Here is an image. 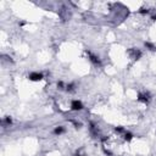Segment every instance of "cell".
Masks as SVG:
<instances>
[{
  "mask_svg": "<svg viewBox=\"0 0 156 156\" xmlns=\"http://www.w3.org/2000/svg\"><path fill=\"white\" fill-rule=\"evenodd\" d=\"M85 53H87V55H88L89 61L92 62V63L94 65V66H101V60L99 59V56H98V55H95V54L92 53V51H88V50H87Z\"/></svg>",
  "mask_w": 156,
  "mask_h": 156,
  "instance_id": "obj_1",
  "label": "cell"
},
{
  "mask_svg": "<svg viewBox=\"0 0 156 156\" xmlns=\"http://www.w3.org/2000/svg\"><path fill=\"white\" fill-rule=\"evenodd\" d=\"M137 100L139 101V102H143V104H145V105H148V104L150 102V100H151V95H150V93H148V92L139 93V94H138Z\"/></svg>",
  "mask_w": 156,
  "mask_h": 156,
  "instance_id": "obj_2",
  "label": "cell"
},
{
  "mask_svg": "<svg viewBox=\"0 0 156 156\" xmlns=\"http://www.w3.org/2000/svg\"><path fill=\"white\" fill-rule=\"evenodd\" d=\"M44 78V75L42 72H31L28 75V79L32 82H39Z\"/></svg>",
  "mask_w": 156,
  "mask_h": 156,
  "instance_id": "obj_3",
  "label": "cell"
},
{
  "mask_svg": "<svg viewBox=\"0 0 156 156\" xmlns=\"http://www.w3.org/2000/svg\"><path fill=\"white\" fill-rule=\"evenodd\" d=\"M84 109V105L81 100H72L71 101V110L72 111H82Z\"/></svg>",
  "mask_w": 156,
  "mask_h": 156,
  "instance_id": "obj_4",
  "label": "cell"
},
{
  "mask_svg": "<svg viewBox=\"0 0 156 156\" xmlns=\"http://www.w3.org/2000/svg\"><path fill=\"white\" fill-rule=\"evenodd\" d=\"M129 54L132 55V59H134V60H139L141 58V51L138 49H134V48H132V49L129 50Z\"/></svg>",
  "mask_w": 156,
  "mask_h": 156,
  "instance_id": "obj_5",
  "label": "cell"
},
{
  "mask_svg": "<svg viewBox=\"0 0 156 156\" xmlns=\"http://www.w3.org/2000/svg\"><path fill=\"white\" fill-rule=\"evenodd\" d=\"M53 133L55 134V136H61V134L65 133V127L63 126H58V127H55Z\"/></svg>",
  "mask_w": 156,
  "mask_h": 156,
  "instance_id": "obj_6",
  "label": "cell"
},
{
  "mask_svg": "<svg viewBox=\"0 0 156 156\" xmlns=\"http://www.w3.org/2000/svg\"><path fill=\"white\" fill-rule=\"evenodd\" d=\"M66 92H68V93H72V92H75L76 90V83H73V82H71V83H68V84H66Z\"/></svg>",
  "mask_w": 156,
  "mask_h": 156,
  "instance_id": "obj_7",
  "label": "cell"
},
{
  "mask_svg": "<svg viewBox=\"0 0 156 156\" xmlns=\"http://www.w3.org/2000/svg\"><path fill=\"white\" fill-rule=\"evenodd\" d=\"M144 45H145V48H146L148 50H150V51H156V45L153 44L151 42H145Z\"/></svg>",
  "mask_w": 156,
  "mask_h": 156,
  "instance_id": "obj_8",
  "label": "cell"
},
{
  "mask_svg": "<svg viewBox=\"0 0 156 156\" xmlns=\"http://www.w3.org/2000/svg\"><path fill=\"white\" fill-rule=\"evenodd\" d=\"M89 129H90V133H92L93 136H98V127L94 123H90Z\"/></svg>",
  "mask_w": 156,
  "mask_h": 156,
  "instance_id": "obj_9",
  "label": "cell"
},
{
  "mask_svg": "<svg viewBox=\"0 0 156 156\" xmlns=\"http://www.w3.org/2000/svg\"><path fill=\"white\" fill-rule=\"evenodd\" d=\"M123 139H124L126 141H131V140L133 139V134H132L131 132H126V133L123 134Z\"/></svg>",
  "mask_w": 156,
  "mask_h": 156,
  "instance_id": "obj_10",
  "label": "cell"
},
{
  "mask_svg": "<svg viewBox=\"0 0 156 156\" xmlns=\"http://www.w3.org/2000/svg\"><path fill=\"white\" fill-rule=\"evenodd\" d=\"M115 132H116L117 134H122V136H123V134H124L126 132H127V131H126L124 127H122V126H118V127H116V128H115Z\"/></svg>",
  "mask_w": 156,
  "mask_h": 156,
  "instance_id": "obj_11",
  "label": "cell"
},
{
  "mask_svg": "<svg viewBox=\"0 0 156 156\" xmlns=\"http://www.w3.org/2000/svg\"><path fill=\"white\" fill-rule=\"evenodd\" d=\"M3 123H4V124H6V126H10V124L12 123V120H11V117H10V116H6L5 118L3 120Z\"/></svg>",
  "mask_w": 156,
  "mask_h": 156,
  "instance_id": "obj_12",
  "label": "cell"
},
{
  "mask_svg": "<svg viewBox=\"0 0 156 156\" xmlns=\"http://www.w3.org/2000/svg\"><path fill=\"white\" fill-rule=\"evenodd\" d=\"M58 88L63 90V89H66V84H65L62 81H60V82H58Z\"/></svg>",
  "mask_w": 156,
  "mask_h": 156,
  "instance_id": "obj_13",
  "label": "cell"
},
{
  "mask_svg": "<svg viewBox=\"0 0 156 156\" xmlns=\"http://www.w3.org/2000/svg\"><path fill=\"white\" fill-rule=\"evenodd\" d=\"M149 10H148V9H145V7H143V9H140V10H139V14H141V15H145V14H149Z\"/></svg>",
  "mask_w": 156,
  "mask_h": 156,
  "instance_id": "obj_14",
  "label": "cell"
},
{
  "mask_svg": "<svg viewBox=\"0 0 156 156\" xmlns=\"http://www.w3.org/2000/svg\"><path fill=\"white\" fill-rule=\"evenodd\" d=\"M151 20L155 21V20H156V15H153V17H151Z\"/></svg>",
  "mask_w": 156,
  "mask_h": 156,
  "instance_id": "obj_15",
  "label": "cell"
},
{
  "mask_svg": "<svg viewBox=\"0 0 156 156\" xmlns=\"http://www.w3.org/2000/svg\"><path fill=\"white\" fill-rule=\"evenodd\" d=\"M76 156H84V155H79V154H77Z\"/></svg>",
  "mask_w": 156,
  "mask_h": 156,
  "instance_id": "obj_16",
  "label": "cell"
}]
</instances>
